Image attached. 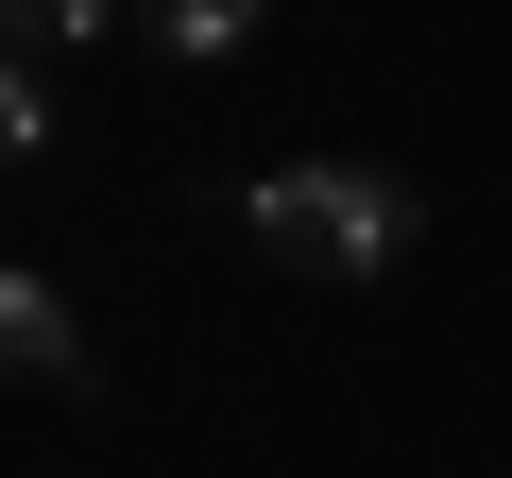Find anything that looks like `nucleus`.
<instances>
[{
    "label": "nucleus",
    "instance_id": "obj_1",
    "mask_svg": "<svg viewBox=\"0 0 512 478\" xmlns=\"http://www.w3.org/2000/svg\"><path fill=\"white\" fill-rule=\"evenodd\" d=\"M239 222L274 239L291 274H325V291H376V274H410L427 188H410V171H376V154H291V171H256V188H239Z\"/></svg>",
    "mask_w": 512,
    "mask_h": 478
},
{
    "label": "nucleus",
    "instance_id": "obj_3",
    "mask_svg": "<svg viewBox=\"0 0 512 478\" xmlns=\"http://www.w3.org/2000/svg\"><path fill=\"white\" fill-rule=\"evenodd\" d=\"M274 0H137V52H171V69H222Z\"/></svg>",
    "mask_w": 512,
    "mask_h": 478
},
{
    "label": "nucleus",
    "instance_id": "obj_5",
    "mask_svg": "<svg viewBox=\"0 0 512 478\" xmlns=\"http://www.w3.org/2000/svg\"><path fill=\"white\" fill-rule=\"evenodd\" d=\"M52 154V86H35V52H0V171H35Z\"/></svg>",
    "mask_w": 512,
    "mask_h": 478
},
{
    "label": "nucleus",
    "instance_id": "obj_2",
    "mask_svg": "<svg viewBox=\"0 0 512 478\" xmlns=\"http://www.w3.org/2000/svg\"><path fill=\"white\" fill-rule=\"evenodd\" d=\"M0 376H18V393H103V342H86V308L35 257H0Z\"/></svg>",
    "mask_w": 512,
    "mask_h": 478
},
{
    "label": "nucleus",
    "instance_id": "obj_4",
    "mask_svg": "<svg viewBox=\"0 0 512 478\" xmlns=\"http://www.w3.org/2000/svg\"><path fill=\"white\" fill-rule=\"evenodd\" d=\"M103 35H137V0H0V52H103Z\"/></svg>",
    "mask_w": 512,
    "mask_h": 478
}]
</instances>
